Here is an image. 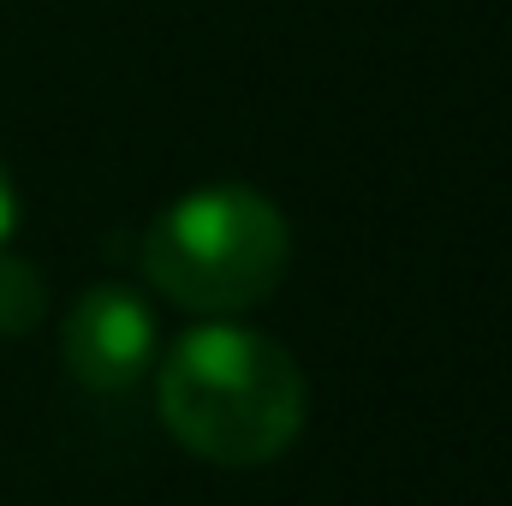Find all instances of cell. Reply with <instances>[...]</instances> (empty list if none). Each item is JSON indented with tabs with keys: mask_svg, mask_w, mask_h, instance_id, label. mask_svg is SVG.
I'll list each match as a JSON object with an SVG mask.
<instances>
[{
	"mask_svg": "<svg viewBox=\"0 0 512 506\" xmlns=\"http://www.w3.org/2000/svg\"><path fill=\"white\" fill-rule=\"evenodd\" d=\"M12 227H18V185H12V173L0 167V251H6Z\"/></svg>",
	"mask_w": 512,
	"mask_h": 506,
	"instance_id": "5b68a950",
	"label": "cell"
},
{
	"mask_svg": "<svg viewBox=\"0 0 512 506\" xmlns=\"http://www.w3.org/2000/svg\"><path fill=\"white\" fill-rule=\"evenodd\" d=\"M155 405L185 453L227 471H251L298 441L310 387L286 346L209 316L161 352Z\"/></svg>",
	"mask_w": 512,
	"mask_h": 506,
	"instance_id": "6da1fadb",
	"label": "cell"
},
{
	"mask_svg": "<svg viewBox=\"0 0 512 506\" xmlns=\"http://www.w3.org/2000/svg\"><path fill=\"white\" fill-rule=\"evenodd\" d=\"M48 316V280L36 262L0 251V334L18 340V334H36Z\"/></svg>",
	"mask_w": 512,
	"mask_h": 506,
	"instance_id": "277c9868",
	"label": "cell"
},
{
	"mask_svg": "<svg viewBox=\"0 0 512 506\" xmlns=\"http://www.w3.org/2000/svg\"><path fill=\"white\" fill-rule=\"evenodd\" d=\"M292 262L286 215L251 185H197L143 233V280L197 316H239L274 298Z\"/></svg>",
	"mask_w": 512,
	"mask_h": 506,
	"instance_id": "7a4b0ae2",
	"label": "cell"
},
{
	"mask_svg": "<svg viewBox=\"0 0 512 506\" xmlns=\"http://www.w3.org/2000/svg\"><path fill=\"white\" fill-rule=\"evenodd\" d=\"M155 358H161V328L143 292L114 280L78 292L60 334V364L72 370V381H84L90 393H126L155 370Z\"/></svg>",
	"mask_w": 512,
	"mask_h": 506,
	"instance_id": "3957f363",
	"label": "cell"
}]
</instances>
